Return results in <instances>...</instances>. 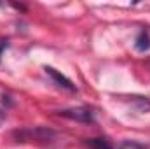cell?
Segmentation results:
<instances>
[{
    "mask_svg": "<svg viewBox=\"0 0 150 149\" xmlns=\"http://www.w3.org/2000/svg\"><path fill=\"white\" fill-rule=\"evenodd\" d=\"M4 121H5V112H4V111H0V125H2Z\"/></svg>",
    "mask_w": 150,
    "mask_h": 149,
    "instance_id": "8",
    "label": "cell"
},
{
    "mask_svg": "<svg viewBox=\"0 0 150 149\" xmlns=\"http://www.w3.org/2000/svg\"><path fill=\"white\" fill-rule=\"evenodd\" d=\"M44 70H45V74L49 75L59 88H63V90H67V91H70V93H75V91H77V86H75L74 82H72L67 75H63L61 72H58L56 69H52V67H44Z\"/></svg>",
    "mask_w": 150,
    "mask_h": 149,
    "instance_id": "3",
    "label": "cell"
},
{
    "mask_svg": "<svg viewBox=\"0 0 150 149\" xmlns=\"http://www.w3.org/2000/svg\"><path fill=\"white\" fill-rule=\"evenodd\" d=\"M9 47V40L7 39H0V58H2V54H4V51Z\"/></svg>",
    "mask_w": 150,
    "mask_h": 149,
    "instance_id": "7",
    "label": "cell"
},
{
    "mask_svg": "<svg viewBox=\"0 0 150 149\" xmlns=\"http://www.w3.org/2000/svg\"><path fill=\"white\" fill-rule=\"evenodd\" d=\"M84 144H86L89 149H113L112 144H110V140H108V139H105V137H94V139H87Z\"/></svg>",
    "mask_w": 150,
    "mask_h": 149,
    "instance_id": "5",
    "label": "cell"
},
{
    "mask_svg": "<svg viewBox=\"0 0 150 149\" xmlns=\"http://www.w3.org/2000/svg\"><path fill=\"white\" fill-rule=\"evenodd\" d=\"M12 137L18 142H40V144H45V142H49V140H52L56 137V132L47 128V126H33V128L14 130Z\"/></svg>",
    "mask_w": 150,
    "mask_h": 149,
    "instance_id": "1",
    "label": "cell"
},
{
    "mask_svg": "<svg viewBox=\"0 0 150 149\" xmlns=\"http://www.w3.org/2000/svg\"><path fill=\"white\" fill-rule=\"evenodd\" d=\"M117 149H149V148L145 144L138 142V140H122Z\"/></svg>",
    "mask_w": 150,
    "mask_h": 149,
    "instance_id": "6",
    "label": "cell"
},
{
    "mask_svg": "<svg viewBox=\"0 0 150 149\" xmlns=\"http://www.w3.org/2000/svg\"><path fill=\"white\" fill-rule=\"evenodd\" d=\"M58 116L61 117H67V119H72L77 123H86V125H93L94 123V112L89 107H70V109H61L58 111Z\"/></svg>",
    "mask_w": 150,
    "mask_h": 149,
    "instance_id": "2",
    "label": "cell"
},
{
    "mask_svg": "<svg viewBox=\"0 0 150 149\" xmlns=\"http://www.w3.org/2000/svg\"><path fill=\"white\" fill-rule=\"evenodd\" d=\"M134 47L140 53H147L150 49V35L147 30H140V34L136 35V40H134Z\"/></svg>",
    "mask_w": 150,
    "mask_h": 149,
    "instance_id": "4",
    "label": "cell"
}]
</instances>
